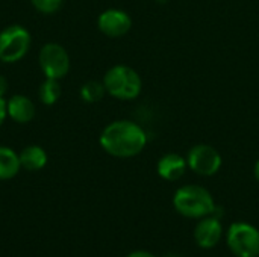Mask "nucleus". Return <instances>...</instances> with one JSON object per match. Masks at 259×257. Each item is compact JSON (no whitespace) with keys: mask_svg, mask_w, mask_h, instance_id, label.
Listing matches in <instances>:
<instances>
[{"mask_svg":"<svg viewBox=\"0 0 259 257\" xmlns=\"http://www.w3.org/2000/svg\"><path fill=\"white\" fill-rule=\"evenodd\" d=\"M32 6L39 11L41 14H55L61 5H62V0H30Z\"/></svg>","mask_w":259,"mask_h":257,"instance_id":"dca6fc26","label":"nucleus"},{"mask_svg":"<svg viewBox=\"0 0 259 257\" xmlns=\"http://www.w3.org/2000/svg\"><path fill=\"white\" fill-rule=\"evenodd\" d=\"M21 168L18 155L9 147L0 145V180H9L18 174Z\"/></svg>","mask_w":259,"mask_h":257,"instance_id":"ddd939ff","label":"nucleus"},{"mask_svg":"<svg viewBox=\"0 0 259 257\" xmlns=\"http://www.w3.org/2000/svg\"><path fill=\"white\" fill-rule=\"evenodd\" d=\"M126 257H156L155 254L149 253V251H143V250H138V251H132L131 254H127Z\"/></svg>","mask_w":259,"mask_h":257,"instance_id":"a211bd4d","label":"nucleus"},{"mask_svg":"<svg viewBox=\"0 0 259 257\" xmlns=\"http://www.w3.org/2000/svg\"><path fill=\"white\" fill-rule=\"evenodd\" d=\"M226 242L235 257H259V230L249 223L231 224Z\"/></svg>","mask_w":259,"mask_h":257,"instance_id":"39448f33","label":"nucleus"},{"mask_svg":"<svg viewBox=\"0 0 259 257\" xmlns=\"http://www.w3.org/2000/svg\"><path fill=\"white\" fill-rule=\"evenodd\" d=\"M38 95H39V100L42 105H55L59 97H61V85H59V80L56 79H47L41 83L39 86V91H38Z\"/></svg>","mask_w":259,"mask_h":257,"instance_id":"4468645a","label":"nucleus"},{"mask_svg":"<svg viewBox=\"0 0 259 257\" xmlns=\"http://www.w3.org/2000/svg\"><path fill=\"white\" fill-rule=\"evenodd\" d=\"M8 117V108H6V100L3 97H0V126L5 123Z\"/></svg>","mask_w":259,"mask_h":257,"instance_id":"f3484780","label":"nucleus"},{"mask_svg":"<svg viewBox=\"0 0 259 257\" xmlns=\"http://www.w3.org/2000/svg\"><path fill=\"white\" fill-rule=\"evenodd\" d=\"M253 173H255V177H256V180H258V182H259V159H258V161H256V164H255Z\"/></svg>","mask_w":259,"mask_h":257,"instance_id":"aec40b11","label":"nucleus"},{"mask_svg":"<svg viewBox=\"0 0 259 257\" xmlns=\"http://www.w3.org/2000/svg\"><path fill=\"white\" fill-rule=\"evenodd\" d=\"M223 235V227L220 223V218L209 215L199 221V224L194 229V241L200 248L209 250L214 248Z\"/></svg>","mask_w":259,"mask_h":257,"instance_id":"1a4fd4ad","label":"nucleus"},{"mask_svg":"<svg viewBox=\"0 0 259 257\" xmlns=\"http://www.w3.org/2000/svg\"><path fill=\"white\" fill-rule=\"evenodd\" d=\"M21 168L27 171H39L47 164V153L39 145H27L18 155Z\"/></svg>","mask_w":259,"mask_h":257,"instance_id":"f8f14e48","label":"nucleus"},{"mask_svg":"<svg viewBox=\"0 0 259 257\" xmlns=\"http://www.w3.org/2000/svg\"><path fill=\"white\" fill-rule=\"evenodd\" d=\"M165 257H179V256H176V254H168V256H165Z\"/></svg>","mask_w":259,"mask_h":257,"instance_id":"412c9836","label":"nucleus"},{"mask_svg":"<svg viewBox=\"0 0 259 257\" xmlns=\"http://www.w3.org/2000/svg\"><path fill=\"white\" fill-rule=\"evenodd\" d=\"M80 98L85 103H97L103 98V95L106 94L105 85L103 82H97V80H90L87 83H83L80 86Z\"/></svg>","mask_w":259,"mask_h":257,"instance_id":"2eb2a0df","label":"nucleus"},{"mask_svg":"<svg viewBox=\"0 0 259 257\" xmlns=\"http://www.w3.org/2000/svg\"><path fill=\"white\" fill-rule=\"evenodd\" d=\"M97 26L103 35H106L109 38H120V36H124L131 30L132 18L123 9L111 8V9L103 11L99 15Z\"/></svg>","mask_w":259,"mask_h":257,"instance_id":"6e6552de","label":"nucleus"},{"mask_svg":"<svg viewBox=\"0 0 259 257\" xmlns=\"http://www.w3.org/2000/svg\"><path fill=\"white\" fill-rule=\"evenodd\" d=\"M187 168H188L187 159L178 153H167L161 156L156 165L158 176L167 182H176L182 179Z\"/></svg>","mask_w":259,"mask_h":257,"instance_id":"9d476101","label":"nucleus"},{"mask_svg":"<svg viewBox=\"0 0 259 257\" xmlns=\"http://www.w3.org/2000/svg\"><path fill=\"white\" fill-rule=\"evenodd\" d=\"M106 92L118 100H135L143 89L140 74L127 65L111 67L103 77Z\"/></svg>","mask_w":259,"mask_h":257,"instance_id":"7ed1b4c3","label":"nucleus"},{"mask_svg":"<svg viewBox=\"0 0 259 257\" xmlns=\"http://www.w3.org/2000/svg\"><path fill=\"white\" fill-rule=\"evenodd\" d=\"M38 62L47 79L61 80L70 71V56L67 50L56 42H47L41 47Z\"/></svg>","mask_w":259,"mask_h":257,"instance_id":"423d86ee","label":"nucleus"},{"mask_svg":"<svg viewBox=\"0 0 259 257\" xmlns=\"http://www.w3.org/2000/svg\"><path fill=\"white\" fill-rule=\"evenodd\" d=\"M6 108H8V117L18 124H27L35 117V103L29 97L21 94L12 95L6 101Z\"/></svg>","mask_w":259,"mask_h":257,"instance_id":"9b49d317","label":"nucleus"},{"mask_svg":"<svg viewBox=\"0 0 259 257\" xmlns=\"http://www.w3.org/2000/svg\"><path fill=\"white\" fill-rule=\"evenodd\" d=\"M32 44L30 33L20 24H11L0 30V61L14 64L23 59Z\"/></svg>","mask_w":259,"mask_h":257,"instance_id":"20e7f679","label":"nucleus"},{"mask_svg":"<svg viewBox=\"0 0 259 257\" xmlns=\"http://www.w3.org/2000/svg\"><path fill=\"white\" fill-rule=\"evenodd\" d=\"M99 142L108 155L120 159H129L138 156L144 150L147 135L138 123L131 120H117L102 130Z\"/></svg>","mask_w":259,"mask_h":257,"instance_id":"f257e3e1","label":"nucleus"},{"mask_svg":"<svg viewBox=\"0 0 259 257\" xmlns=\"http://www.w3.org/2000/svg\"><path fill=\"white\" fill-rule=\"evenodd\" d=\"M8 91V82L3 76H0V97H3Z\"/></svg>","mask_w":259,"mask_h":257,"instance_id":"6ab92c4d","label":"nucleus"},{"mask_svg":"<svg viewBox=\"0 0 259 257\" xmlns=\"http://www.w3.org/2000/svg\"><path fill=\"white\" fill-rule=\"evenodd\" d=\"M188 168L203 177H211L217 174L222 168L223 159L217 148L209 144H196L187 153Z\"/></svg>","mask_w":259,"mask_h":257,"instance_id":"0eeeda50","label":"nucleus"},{"mask_svg":"<svg viewBox=\"0 0 259 257\" xmlns=\"http://www.w3.org/2000/svg\"><path fill=\"white\" fill-rule=\"evenodd\" d=\"M173 206L179 215L190 220H202L212 215L215 211L214 197L206 188L199 185L181 186L175 192Z\"/></svg>","mask_w":259,"mask_h":257,"instance_id":"f03ea898","label":"nucleus"}]
</instances>
